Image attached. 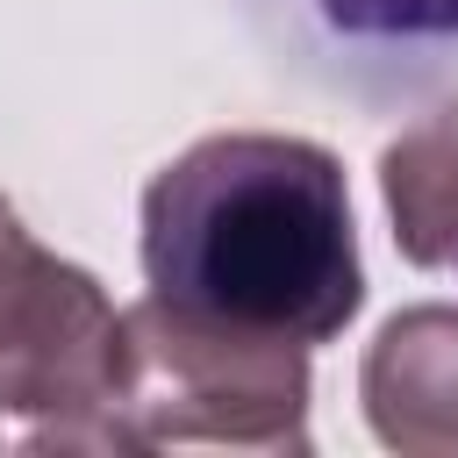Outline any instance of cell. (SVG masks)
Instances as JSON below:
<instances>
[{
  "instance_id": "1",
  "label": "cell",
  "mask_w": 458,
  "mask_h": 458,
  "mask_svg": "<svg viewBox=\"0 0 458 458\" xmlns=\"http://www.w3.org/2000/svg\"><path fill=\"white\" fill-rule=\"evenodd\" d=\"M143 279L236 329L344 336L365 301L344 165L308 136H200L143 193Z\"/></svg>"
},
{
  "instance_id": "2",
  "label": "cell",
  "mask_w": 458,
  "mask_h": 458,
  "mask_svg": "<svg viewBox=\"0 0 458 458\" xmlns=\"http://www.w3.org/2000/svg\"><path fill=\"white\" fill-rule=\"evenodd\" d=\"M107 444H243L308 451V344L193 315L165 293L122 308V379Z\"/></svg>"
},
{
  "instance_id": "3",
  "label": "cell",
  "mask_w": 458,
  "mask_h": 458,
  "mask_svg": "<svg viewBox=\"0 0 458 458\" xmlns=\"http://www.w3.org/2000/svg\"><path fill=\"white\" fill-rule=\"evenodd\" d=\"M122 315L93 272L43 250L0 200V408L36 415V451L107 444Z\"/></svg>"
},
{
  "instance_id": "4",
  "label": "cell",
  "mask_w": 458,
  "mask_h": 458,
  "mask_svg": "<svg viewBox=\"0 0 458 458\" xmlns=\"http://www.w3.org/2000/svg\"><path fill=\"white\" fill-rule=\"evenodd\" d=\"M250 36L301 86L365 114L458 100V0H236Z\"/></svg>"
},
{
  "instance_id": "5",
  "label": "cell",
  "mask_w": 458,
  "mask_h": 458,
  "mask_svg": "<svg viewBox=\"0 0 458 458\" xmlns=\"http://www.w3.org/2000/svg\"><path fill=\"white\" fill-rule=\"evenodd\" d=\"M358 394L386 451L458 458V308H401L372 336Z\"/></svg>"
},
{
  "instance_id": "6",
  "label": "cell",
  "mask_w": 458,
  "mask_h": 458,
  "mask_svg": "<svg viewBox=\"0 0 458 458\" xmlns=\"http://www.w3.org/2000/svg\"><path fill=\"white\" fill-rule=\"evenodd\" d=\"M379 193L408 265L458 272V100L422 107L379 150Z\"/></svg>"
}]
</instances>
